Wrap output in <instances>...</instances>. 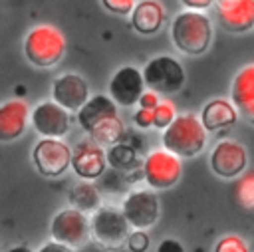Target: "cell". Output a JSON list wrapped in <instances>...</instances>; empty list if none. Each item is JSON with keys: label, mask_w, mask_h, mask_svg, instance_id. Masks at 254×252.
Here are the masks:
<instances>
[{"label": "cell", "mask_w": 254, "mask_h": 252, "mask_svg": "<svg viewBox=\"0 0 254 252\" xmlns=\"http://www.w3.org/2000/svg\"><path fill=\"white\" fill-rule=\"evenodd\" d=\"M212 24L204 12L181 10L171 22L173 46L185 56H202L212 44Z\"/></svg>", "instance_id": "cell-1"}, {"label": "cell", "mask_w": 254, "mask_h": 252, "mask_svg": "<svg viewBox=\"0 0 254 252\" xmlns=\"http://www.w3.org/2000/svg\"><path fill=\"white\" fill-rule=\"evenodd\" d=\"M206 137L208 133L202 127L198 115L179 113L175 121L163 131L161 143H163V149L177 155L179 159H192L204 151Z\"/></svg>", "instance_id": "cell-2"}, {"label": "cell", "mask_w": 254, "mask_h": 252, "mask_svg": "<svg viewBox=\"0 0 254 252\" xmlns=\"http://www.w3.org/2000/svg\"><path fill=\"white\" fill-rule=\"evenodd\" d=\"M64 54L65 38L52 24H38L24 38V56L34 67H54L62 62Z\"/></svg>", "instance_id": "cell-3"}, {"label": "cell", "mask_w": 254, "mask_h": 252, "mask_svg": "<svg viewBox=\"0 0 254 252\" xmlns=\"http://www.w3.org/2000/svg\"><path fill=\"white\" fill-rule=\"evenodd\" d=\"M89 232L91 240L105 248V250H119L127 244L131 226L121 212V208L115 206H99L89 216Z\"/></svg>", "instance_id": "cell-4"}, {"label": "cell", "mask_w": 254, "mask_h": 252, "mask_svg": "<svg viewBox=\"0 0 254 252\" xmlns=\"http://www.w3.org/2000/svg\"><path fill=\"white\" fill-rule=\"evenodd\" d=\"M141 71H143L147 89H151L159 95H173V93L181 91L187 81L183 63L177 58L167 56V54L151 58Z\"/></svg>", "instance_id": "cell-5"}, {"label": "cell", "mask_w": 254, "mask_h": 252, "mask_svg": "<svg viewBox=\"0 0 254 252\" xmlns=\"http://www.w3.org/2000/svg\"><path fill=\"white\" fill-rule=\"evenodd\" d=\"M141 173H143V181L149 185V189L167 190L179 183L183 165H181V159L177 155L169 153L167 149H155L143 159Z\"/></svg>", "instance_id": "cell-6"}, {"label": "cell", "mask_w": 254, "mask_h": 252, "mask_svg": "<svg viewBox=\"0 0 254 252\" xmlns=\"http://www.w3.org/2000/svg\"><path fill=\"white\" fill-rule=\"evenodd\" d=\"M119 208L133 230H147L155 226L161 216V202L153 189H137L127 192Z\"/></svg>", "instance_id": "cell-7"}, {"label": "cell", "mask_w": 254, "mask_h": 252, "mask_svg": "<svg viewBox=\"0 0 254 252\" xmlns=\"http://www.w3.org/2000/svg\"><path fill=\"white\" fill-rule=\"evenodd\" d=\"M32 163L36 171L48 179L62 177L71 167V147L64 139L40 137L32 149Z\"/></svg>", "instance_id": "cell-8"}, {"label": "cell", "mask_w": 254, "mask_h": 252, "mask_svg": "<svg viewBox=\"0 0 254 252\" xmlns=\"http://www.w3.org/2000/svg\"><path fill=\"white\" fill-rule=\"evenodd\" d=\"M50 234H52V240L67 244L71 248L83 246L91 238L89 216L77 208H71V206L62 208L52 216Z\"/></svg>", "instance_id": "cell-9"}, {"label": "cell", "mask_w": 254, "mask_h": 252, "mask_svg": "<svg viewBox=\"0 0 254 252\" xmlns=\"http://www.w3.org/2000/svg\"><path fill=\"white\" fill-rule=\"evenodd\" d=\"M107 149L93 139H81L71 149V171L81 181H97L107 171Z\"/></svg>", "instance_id": "cell-10"}, {"label": "cell", "mask_w": 254, "mask_h": 252, "mask_svg": "<svg viewBox=\"0 0 254 252\" xmlns=\"http://www.w3.org/2000/svg\"><path fill=\"white\" fill-rule=\"evenodd\" d=\"M71 113L56 101H42L30 111V123L40 137L64 139L71 127Z\"/></svg>", "instance_id": "cell-11"}, {"label": "cell", "mask_w": 254, "mask_h": 252, "mask_svg": "<svg viewBox=\"0 0 254 252\" xmlns=\"http://www.w3.org/2000/svg\"><path fill=\"white\" fill-rule=\"evenodd\" d=\"M208 165L212 173L220 179H236L248 167V153L238 141L222 139L212 147L208 155Z\"/></svg>", "instance_id": "cell-12"}, {"label": "cell", "mask_w": 254, "mask_h": 252, "mask_svg": "<svg viewBox=\"0 0 254 252\" xmlns=\"http://www.w3.org/2000/svg\"><path fill=\"white\" fill-rule=\"evenodd\" d=\"M145 89L147 85L143 79V71L135 65H121L109 79L107 95L119 107H135Z\"/></svg>", "instance_id": "cell-13"}, {"label": "cell", "mask_w": 254, "mask_h": 252, "mask_svg": "<svg viewBox=\"0 0 254 252\" xmlns=\"http://www.w3.org/2000/svg\"><path fill=\"white\" fill-rule=\"evenodd\" d=\"M89 97V85L79 73L65 71L52 83V101H56L69 113H77Z\"/></svg>", "instance_id": "cell-14"}, {"label": "cell", "mask_w": 254, "mask_h": 252, "mask_svg": "<svg viewBox=\"0 0 254 252\" xmlns=\"http://www.w3.org/2000/svg\"><path fill=\"white\" fill-rule=\"evenodd\" d=\"M216 18L226 32H250L254 28V0H216Z\"/></svg>", "instance_id": "cell-15"}, {"label": "cell", "mask_w": 254, "mask_h": 252, "mask_svg": "<svg viewBox=\"0 0 254 252\" xmlns=\"http://www.w3.org/2000/svg\"><path fill=\"white\" fill-rule=\"evenodd\" d=\"M230 101L238 115L254 125V62L236 71L230 83Z\"/></svg>", "instance_id": "cell-16"}, {"label": "cell", "mask_w": 254, "mask_h": 252, "mask_svg": "<svg viewBox=\"0 0 254 252\" xmlns=\"http://www.w3.org/2000/svg\"><path fill=\"white\" fill-rule=\"evenodd\" d=\"M30 107L24 99H10L0 105V143L20 139L30 123Z\"/></svg>", "instance_id": "cell-17"}, {"label": "cell", "mask_w": 254, "mask_h": 252, "mask_svg": "<svg viewBox=\"0 0 254 252\" xmlns=\"http://www.w3.org/2000/svg\"><path fill=\"white\" fill-rule=\"evenodd\" d=\"M117 109H119V105H117L109 95L95 93V95H91V97L85 101V105L75 113V119H77L79 127H81L85 133H89V131H91L95 125H99L101 121L119 115Z\"/></svg>", "instance_id": "cell-18"}, {"label": "cell", "mask_w": 254, "mask_h": 252, "mask_svg": "<svg viewBox=\"0 0 254 252\" xmlns=\"http://www.w3.org/2000/svg\"><path fill=\"white\" fill-rule=\"evenodd\" d=\"M198 117H200L202 127L206 129V133H216L220 129L232 127L240 115L230 99L216 97V99H210L208 103H204Z\"/></svg>", "instance_id": "cell-19"}, {"label": "cell", "mask_w": 254, "mask_h": 252, "mask_svg": "<svg viewBox=\"0 0 254 252\" xmlns=\"http://www.w3.org/2000/svg\"><path fill=\"white\" fill-rule=\"evenodd\" d=\"M131 26L141 36L157 34L165 24V8L159 0H139L129 14Z\"/></svg>", "instance_id": "cell-20"}, {"label": "cell", "mask_w": 254, "mask_h": 252, "mask_svg": "<svg viewBox=\"0 0 254 252\" xmlns=\"http://www.w3.org/2000/svg\"><path fill=\"white\" fill-rule=\"evenodd\" d=\"M67 200L71 208H77L85 214L95 212L101 206V190L97 189V185L93 181H77L69 192H67Z\"/></svg>", "instance_id": "cell-21"}, {"label": "cell", "mask_w": 254, "mask_h": 252, "mask_svg": "<svg viewBox=\"0 0 254 252\" xmlns=\"http://www.w3.org/2000/svg\"><path fill=\"white\" fill-rule=\"evenodd\" d=\"M123 135H125V125H123V121H121L119 115L101 121L99 125H95V127L87 133L89 139H93L95 143H99V145L105 147V149H109V147L121 143Z\"/></svg>", "instance_id": "cell-22"}, {"label": "cell", "mask_w": 254, "mask_h": 252, "mask_svg": "<svg viewBox=\"0 0 254 252\" xmlns=\"http://www.w3.org/2000/svg\"><path fill=\"white\" fill-rule=\"evenodd\" d=\"M107 165L115 171H121V173H127L131 169H135L139 165V159H137V153L131 145L127 143H117L113 147L107 149Z\"/></svg>", "instance_id": "cell-23"}, {"label": "cell", "mask_w": 254, "mask_h": 252, "mask_svg": "<svg viewBox=\"0 0 254 252\" xmlns=\"http://www.w3.org/2000/svg\"><path fill=\"white\" fill-rule=\"evenodd\" d=\"M234 200L242 210L254 212V171L242 175L234 187Z\"/></svg>", "instance_id": "cell-24"}, {"label": "cell", "mask_w": 254, "mask_h": 252, "mask_svg": "<svg viewBox=\"0 0 254 252\" xmlns=\"http://www.w3.org/2000/svg\"><path fill=\"white\" fill-rule=\"evenodd\" d=\"M177 109L169 99H161L159 105L153 109V127L159 131H165L177 117Z\"/></svg>", "instance_id": "cell-25"}, {"label": "cell", "mask_w": 254, "mask_h": 252, "mask_svg": "<svg viewBox=\"0 0 254 252\" xmlns=\"http://www.w3.org/2000/svg\"><path fill=\"white\" fill-rule=\"evenodd\" d=\"M214 252H250L246 240L238 234H224L216 240Z\"/></svg>", "instance_id": "cell-26"}, {"label": "cell", "mask_w": 254, "mask_h": 252, "mask_svg": "<svg viewBox=\"0 0 254 252\" xmlns=\"http://www.w3.org/2000/svg\"><path fill=\"white\" fill-rule=\"evenodd\" d=\"M125 246L131 252H147L149 246H151V238H149V234L145 230H131Z\"/></svg>", "instance_id": "cell-27"}, {"label": "cell", "mask_w": 254, "mask_h": 252, "mask_svg": "<svg viewBox=\"0 0 254 252\" xmlns=\"http://www.w3.org/2000/svg\"><path fill=\"white\" fill-rule=\"evenodd\" d=\"M139 0H101L103 8L115 16H129Z\"/></svg>", "instance_id": "cell-28"}, {"label": "cell", "mask_w": 254, "mask_h": 252, "mask_svg": "<svg viewBox=\"0 0 254 252\" xmlns=\"http://www.w3.org/2000/svg\"><path fill=\"white\" fill-rule=\"evenodd\" d=\"M133 123H135V127H139V129H151V127H153V109H143V107H139V109L135 111V115H133Z\"/></svg>", "instance_id": "cell-29"}, {"label": "cell", "mask_w": 254, "mask_h": 252, "mask_svg": "<svg viewBox=\"0 0 254 252\" xmlns=\"http://www.w3.org/2000/svg\"><path fill=\"white\" fill-rule=\"evenodd\" d=\"M159 101H161L159 93H155V91H151V89H145V93L141 95L137 107H143V109H155V107L159 105Z\"/></svg>", "instance_id": "cell-30"}, {"label": "cell", "mask_w": 254, "mask_h": 252, "mask_svg": "<svg viewBox=\"0 0 254 252\" xmlns=\"http://www.w3.org/2000/svg\"><path fill=\"white\" fill-rule=\"evenodd\" d=\"M157 252H185V246L177 238H165L159 242Z\"/></svg>", "instance_id": "cell-31"}, {"label": "cell", "mask_w": 254, "mask_h": 252, "mask_svg": "<svg viewBox=\"0 0 254 252\" xmlns=\"http://www.w3.org/2000/svg\"><path fill=\"white\" fill-rule=\"evenodd\" d=\"M216 0H181V4L185 6V10H196V12H204L208 10Z\"/></svg>", "instance_id": "cell-32"}, {"label": "cell", "mask_w": 254, "mask_h": 252, "mask_svg": "<svg viewBox=\"0 0 254 252\" xmlns=\"http://www.w3.org/2000/svg\"><path fill=\"white\" fill-rule=\"evenodd\" d=\"M36 252H75L71 246L67 244H62V242H56V240H50L46 244H42Z\"/></svg>", "instance_id": "cell-33"}, {"label": "cell", "mask_w": 254, "mask_h": 252, "mask_svg": "<svg viewBox=\"0 0 254 252\" xmlns=\"http://www.w3.org/2000/svg\"><path fill=\"white\" fill-rule=\"evenodd\" d=\"M6 252H34L32 248H28L26 244H18V246H12V248H8Z\"/></svg>", "instance_id": "cell-34"}]
</instances>
